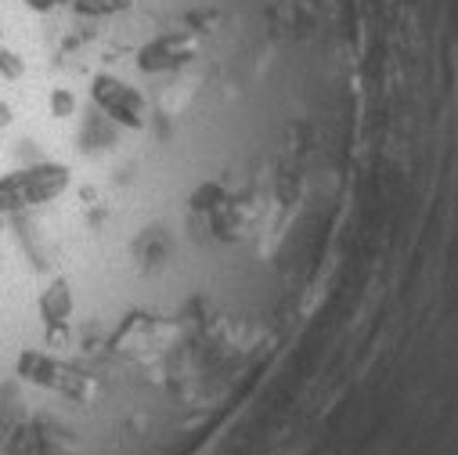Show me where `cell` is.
I'll return each mask as SVG.
<instances>
[{
    "instance_id": "obj_1",
    "label": "cell",
    "mask_w": 458,
    "mask_h": 455,
    "mask_svg": "<svg viewBox=\"0 0 458 455\" xmlns=\"http://www.w3.org/2000/svg\"><path fill=\"white\" fill-rule=\"evenodd\" d=\"M26 4H30V8H40V12H47V8H55V4H58V0H26Z\"/></svg>"
}]
</instances>
